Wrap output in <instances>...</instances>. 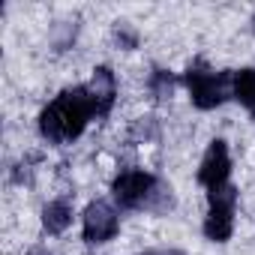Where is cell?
<instances>
[{"label": "cell", "mask_w": 255, "mask_h": 255, "mask_svg": "<svg viewBox=\"0 0 255 255\" xmlns=\"http://www.w3.org/2000/svg\"><path fill=\"white\" fill-rule=\"evenodd\" d=\"M93 114H96V108H93L90 90L87 87H69L39 114V132L51 144L78 138Z\"/></svg>", "instance_id": "6da1fadb"}, {"label": "cell", "mask_w": 255, "mask_h": 255, "mask_svg": "<svg viewBox=\"0 0 255 255\" xmlns=\"http://www.w3.org/2000/svg\"><path fill=\"white\" fill-rule=\"evenodd\" d=\"M183 81L189 87L192 102L198 108H204V111H210V108L222 105L228 96H234V72H213L201 60L186 69Z\"/></svg>", "instance_id": "7a4b0ae2"}, {"label": "cell", "mask_w": 255, "mask_h": 255, "mask_svg": "<svg viewBox=\"0 0 255 255\" xmlns=\"http://www.w3.org/2000/svg\"><path fill=\"white\" fill-rule=\"evenodd\" d=\"M111 195L114 201L123 207V210H135V207H144L153 195H156V177L147 174V171H138V168H129V171H120L111 183Z\"/></svg>", "instance_id": "3957f363"}, {"label": "cell", "mask_w": 255, "mask_h": 255, "mask_svg": "<svg viewBox=\"0 0 255 255\" xmlns=\"http://www.w3.org/2000/svg\"><path fill=\"white\" fill-rule=\"evenodd\" d=\"M120 228V219H117V210L108 204V201H90L87 210H84V240L90 246H99V243H108Z\"/></svg>", "instance_id": "277c9868"}, {"label": "cell", "mask_w": 255, "mask_h": 255, "mask_svg": "<svg viewBox=\"0 0 255 255\" xmlns=\"http://www.w3.org/2000/svg\"><path fill=\"white\" fill-rule=\"evenodd\" d=\"M228 174H231V156H228V147L222 138L210 141L204 159H201V168H198V183H204L207 189L213 186H222L228 183Z\"/></svg>", "instance_id": "5b68a950"}, {"label": "cell", "mask_w": 255, "mask_h": 255, "mask_svg": "<svg viewBox=\"0 0 255 255\" xmlns=\"http://www.w3.org/2000/svg\"><path fill=\"white\" fill-rule=\"evenodd\" d=\"M90 90V99H93V108H96V117H108L111 108H114V99H117V81H114V72L108 66H96L93 69V78L87 84Z\"/></svg>", "instance_id": "8992f818"}, {"label": "cell", "mask_w": 255, "mask_h": 255, "mask_svg": "<svg viewBox=\"0 0 255 255\" xmlns=\"http://www.w3.org/2000/svg\"><path fill=\"white\" fill-rule=\"evenodd\" d=\"M72 222V204L66 198H54L42 207V228L48 234H63Z\"/></svg>", "instance_id": "52a82bcc"}, {"label": "cell", "mask_w": 255, "mask_h": 255, "mask_svg": "<svg viewBox=\"0 0 255 255\" xmlns=\"http://www.w3.org/2000/svg\"><path fill=\"white\" fill-rule=\"evenodd\" d=\"M234 210H225V207H210L207 219H204V237L213 240V243H225L231 237V228H234Z\"/></svg>", "instance_id": "ba28073f"}, {"label": "cell", "mask_w": 255, "mask_h": 255, "mask_svg": "<svg viewBox=\"0 0 255 255\" xmlns=\"http://www.w3.org/2000/svg\"><path fill=\"white\" fill-rule=\"evenodd\" d=\"M234 96L240 105L255 117V69H240L234 72Z\"/></svg>", "instance_id": "9c48e42d"}, {"label": "cell", "mask_w": 255, "mask_h": 255, "mask_svg": "<svg viewBox=\"0 0 255 255\" xmlns=\"http://www.w3.org/2000/svg\"><path fill=\"white\" fill-rule=\"evenodd\" d=\"M207 201H210V207H225V210H234V204H237V189H234L231 183L213 186V189L207 192Z\"/></svg>", "instance_id": "30bf717a"}, {"label": "cell", "mask_w": 255, "mask_h": 255, "mask_svg": "<svg viewBox=\"0 0 255 255\" xmlns=\"http://www.w3.org/2000/svg\"><path fill=\"white\" fill-rule=\"evenodd\" d=\"M150 90H153L156 99H168V96L174 93V78H171V72L153 69V75H150Z\"/></svg>", "instance_id": "8fae6325"}, {"label": "cell", "mask_w": 255, "mask_h": 255, "mask_svg": "<svg viewBox=\"0 0 255 255\" xmlns=\"http://www.w3.org/2000/svg\"><path fill=\"white\" fill-rule=\"evenodd\" d=\"M138 135H144V138H153L156 135V126H153V117H141L135 126H132V138H138Z\"/></svg>", "instance_id": "7c38bea8"}, {"label": "cell", "mask_w": 255, "mask_h": 255, "mask_svg": "<svg viewBox=\"0 0 255 255\" xmlns=\"http://www.w3.org/2000/svg\"><path fill=\"white\" fill-rule=\"evenodd\" d=\"M114 33H117V42H120V45H126V48H135V33H132V30H126V27L120 24Z\"/></svg>", "instance_id": "4fadbf2b"}, {"label": "cell", "mask_w": 255, "mask_h": 255, "mask_svg": "<svg viewBox=\"0 0 255 255\" xmlns=\"http://www.w3.org/2000/svg\"><path fill=\"white\" fill-rule=\"evenodd\" d=\"M27 255H51V252H48V249H30Z\"/></svg>", "instance_id": "5bb4252c"}, {"label": "cell", "mask_w": 255, "mask_h": 255, "mask_svg": "<svg viewBox=\"0 0 255 255\" xmlns=\"http://www.w3.org/2000/svg\"><path fill=\"white\" fill-rule=\"evenodd\" d=\"M168 255H180V252H168Z\"/></svg>", "instance_id": "9a60e30c"}, {"label": "cell", "mask_w": 255, "mask_h": 255, "mask_svg": "<svg viewBox=\"0 0 255 255\" xmlns=\"http://www.w3.org/2000/svg\"><path fill=\"white\" fill-rule=\"evenodd\" d=\"M252 30H255V18H252Z\"/></svg>", "instance_id": "2e32d148"}, {"label": "cell", "mask_w": 255, "mask_h": 255, "mask_svg": "<svg viewBox=\"0 0 255 255\" xmlns=\"http://www.w3.org/2000/svg\"><path fill=\"white\" fill-rule=\"evenodd\" d=\"M144 255H153V252H144Z\"/></svg>", "instance_id": "e0dca14e"}]
</instances>
